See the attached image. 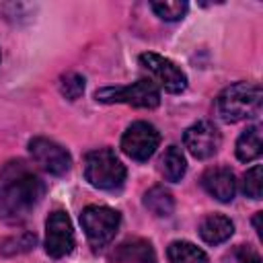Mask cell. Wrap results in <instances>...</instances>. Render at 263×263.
Returning a JSON list of instances; mask_svg holds the SVG:
<instances>
[{
	"label": "cell",
	"mask_w": 263,
	"mask_h": 263,
	"mask_svg": "<svg viewBox=\"0 0 263 263\" xmlns=\"http://www.w3.org/2000/svg\"><path fill=\"white\" fill-rule=\"evenodd\" d=\"M113 259L123 261V263H156L154 249L144 238H132V240L121 242L117 251L113 253Z\"/></svg>",
	"instance_id": "cell-13"
},
{
	"label": "cell",
	"mask_w": 263,
	"mask_h": 263,
	"mask_svg": "<svg viewBox=\"0 0 263 263\" xmlns=\"http://www.w3.org/2000/svg\"><path fill=\"white\" fill-rule=\"evenodd\" d=\"M187 171V160H185V154L181 152L179 146H168L164 150V154L160 156V173L164 175L166 181H181L183 175Z\"/></svg>",
	"instance_id": "cell-16"
},
{
	"label": "cell",
	"mask_w": 263,
	"mask_h": 263,
	"mask_svg": "<svg viewBox=\"0 0 263 263\" xmlns=\"http://www.w3.org/2000/svg\"><path fill=\"white\" fill-rule=\"evenodd\" d=\"M160 144L158 129L148 121H134L121 136V150L134 160H148Z\"/></svg>",
	"instance_id": "cell-7"
},
{
	"label": "cell",
	"mask_w": 263,
	"mask_h": 263,
	"mask_svg": "<svg viewBox=\"0 0 263 263\" xmlns=\"http://www.w3.org/2000/svg\"><path fill=\"white\" fill-rule=\"evenodd\" d=\"M259 220H261V212H257V214H255V218H253V224H255V230H257V234L261 236V224H259Z\"/></svg>",
	"instance_id": "cell-23"
},
{
	"label": "cell",
	"mask_w": 263,
	"mask_h": 263,
	"mask_svg": "<svg viewBox=\"0 0 263 263\" xmlns=\"http://www.w3.org/2000/svg\"><path fill=\"white\" fill-rule=\"evenodd\" d=\"M232 232H234L232 220L222 214H210L199 222V236L208 245H220L228 240Z\"/></svg>",
	"instance_id": "cell-12"
},
{
	"label": "cell",
	"mask_w": 263,
	"mask_h": 263,
	"mask_svg": "<svg viewBox=\"0 0 263 263\" xmlns=\"http://www.w3.org/2000/svg\"><path fill=\"white\" fill-rule=\"evenodd\" d=\"M238 259H240V263H261V257L251 247H240L238 249Z\"/></svg>",
	"instance_id": "cell-22"
},
{
	"label": "cell",
	"mask_w": 263,
	"mask_h": 263,
	"mask_svg": "<svg viewBox=\"0 0 263 263\" xmlns=\"http://www.w3.org/2000/svg\"><path fill=\"white\" fill-rule=\"evenodd\" d=\"M125 166L111 148H97L84 156V179L105 191L119 189L125 181Z\"/></svg>",
	"instance_id": "cell-3"
},
{
	"label": "cell",
	"mask_w": 263,
	"mask_h": 263,
	"mask_svg": "<svg viewBox=\"0 0 263 263\" xmlns=\"http://www.w3.org/2000/svg\"><path fill=\"white\" fill-rule=\"evenodd\" d=\"M201 187L222 203H228L236 195V177L228 166H212L201 175Z\"/></svg>",
	"instance_id": "cell-11"
},
{
	"label": "cell",
	"mask_w": 263,
	"mask_h": 263,
	"mask_svg": "<svg viewBox=\"0 0 263 263\" xmlns=\"http://www.w3.org/2000/svg\"><path fill=\"white\" fill-rule=\"evenodd\" d=\"M183 144L191 156H195L197 160H208L220 150L222 136H220V129L214 125V121L201 119L185 129Z\"/></svg>",
	"instance_id": "cell-8"
},
{
	"label": "cell",
	"mask_w": 263,
	"mask_h": 263,
	"mask_svg": "<svg viewBox=\"0 0 263 263\" xmlns=\"http://www.w3.org/2000/svg\"><path fill=\"white\" fill-rule=\"evenodd\" d=\"M80 224L88 242L95 249H99L109 245L115 238L121 224V216L117 210L107 205H86L80 212Z\"/></svg>",
	"instance_id": "cell-5"
},
{
	"label": "cell",
	"mask_w": 263,
	"mask_h": 263,
	"mask_svg": "<svg viewBox=\"0 0 263 263\" xmlns=\"http://www.w3.org/2000/svg\"><path fill=\"white\" fill-rule=\"evenodd\" d=\"M150 8L162 21H181L187 14L189 4L181 0H164V2H150Z\"/></svg>",
	"instance_id": "cell-19"
},
{
	"label": "cell",
	"mask_w": 263,
	"mask_h": 263,
	"mask_svg": "<svg viewBox=\"0 0 263 263\" xmlns=\"http://www.w3.org/2000/svg\"><path fill=\"white\" fill-rule=\"evenodd\" d=\"M35 245H37V236H35V232L23 230V232L12 234V236H8V238H4V240L0 242V255H2V257L23 255V253L33 251Z\"/></svg>",
	"instance_id": "cell-18"
},
{
	"label": "cell",
	"mask_w": 263,
	"mask_h": 263,
	"mask_svg": "<svg viewBox=\"0 0 263 263\" xmlns=\"http://www.w3.org/2000/svg\"><path fill=\"white\" fill-rule=\"evenodd\" d=\"M99 103H123L140 109H156L160 105V90L152 80H136L127 86H105L95 92Z\"/></svg>",
	"instance_id": "cell-4"
},
{
	"label": "cell",
	"mask_w": 263,
	"mask_h": 263,
	"mask_svg": "<svg viewBox=\"0 0 263 263\" xmlns=\"http://www.w3.org/2000/svg\"><path fill=\"white\" fill-rule=\"evenodd\" d=\"M29 154L39 168H43L45 173L55 175V177L66 175L72 166V158H70L68 150L64 146H60L58 142L43 138V136L29 140Z\"/></svg>",
	"instance_id": "cell-6"
},
{
	"label": "cell",
	"mask_w": 263,
	"mask_h": 263,
	"mask_svg": "<svg viewBox=\"0 0 263 263\" xmlns=\"http://www.w3.org/2000/svg\"><path fill=\"white\" fill-rule=\"evenodd\" d=\"M140 64L152 74V78L166 92L177 95V92H183L187 88V76H185V72L175 62H171L168 58L158 55V53H152V51H146V53L140 55Z\"/></svg>",
	"instance_id": "cell-9"
},
{
	"label": "cell",
	"mask_w": 263,
	"mask_h": 263,
	"mask_svg": "<svg viewBox=\"0 0 263 263\" xmlns=\"http://www.w3.org/2000/svg\"><path fill=\"white\" fill-rule=\"evenodd\" d=\"M242 191H245V195H249L251 199H261V193H263V177H261V164H255L253 168H249V171L245 173Z\"/></svg>",
	"instance_id": "cell-21"
},
{
	"label": "cell",
	"mask_w": 263,
	"mask_h": 263,
	"mask_svg": "<svg viewBox=\"0 0 263 263\" xmlns=\"http://www.w3.org/2000/svg\"><path fill=\"white\" fill-rule=\"evenodd\" d=\"M168 263H210L208 255L189 240H175L166 249Z\"/></svg>",
	"instance_id": "cell-17"
},
{
	"label": "cell",
	"mask_w": 263,
	"mask_h": 263,
	"mask_svg": "<svg viewBox=\"0 0 263 263\" xmlns=\"http://www.w3.org/2000/svg\"><path fill=\"white\" fill-rule=\"evenodd\" d=\"M144 208L158 216V218H166L173 214L175 210V199H173V193L168 189H164L162 185H154L150 187L146 193H144Z\"/></svg>",
	"instance_id": "cell-15"
},
{
	"label": "cell",
	"mask_w": 263,
	"mask_h": 263,
	"mask_svg": "<svg viewBox=\"0 0 263 263\" xmlns=\"http://www.w3.org/2000/svg\"><path fill=\"white\" fill-rule=\"evenodd\" d=\"M74 249V228L66 212L55 210L45 220V253L53 259L66 257Z\"/></svg>",
	"instance_id": "cell-10"
},
{
	"label": "cell",
	"mask_w": 263,
	"mask_h": 263,
	"mask_svg": "<svg viewBox=\"0 0 263 263\" xmlns=\"http://www.w3.org/2000/svg\"><path fill=\"white\" fill-rule=\"evenodd\" d=\"M261 86L253 82H234L216 99V115L226 123L251 119L261 111Z\"/></svg>",
	"instance_id": "cell-2"
},
{
	"label": "cell",
	"mask_w": 263,
	"mask_h": 263,
	"mask_svg": "<svg viewBox=\"0 0 263 263\" xmlns=\"http://www.w3.org/2000/svg\"><path fill=\"white\" fill-rule=\"evenodd\" d=\"M263 152V140H261V125L253 123L249 125L236 140V158L240 162H251L259 158Z\"/></svg>",
	"instance_id": "cell-14"
},
{
	"label": "cell",
	"mask_w": 263,
	"mask_h": 263,
	"mask_svg": "<svg viewBox=\"0 0 263 263\" xmlns=\"http://www.w3.org/2000/svg\"><path fill=\"white\" fill-rule=\"evenodd\" d=\"M60 92L68 99V101H76L80 99V95L84 92V76L78 72H68L60 78Z\"/></svg>",
	"instance_id": "cell-20"
},
{
	"label": "cell",
	"mask_w": 263,
	"mask_h": 263,
	"mask_svg": "<svg viewBox=\"0 0 263 263\" xmlns=\"http://www.w3.org/2000/svg\"><path fill=\"white\" fill-rule=\"evenodd\" d=\"M45 195V183L27 160H8L0 168V220L23 224Z\"/></svg>",
	"instance_id": "cell-1"
}]
</instances>
